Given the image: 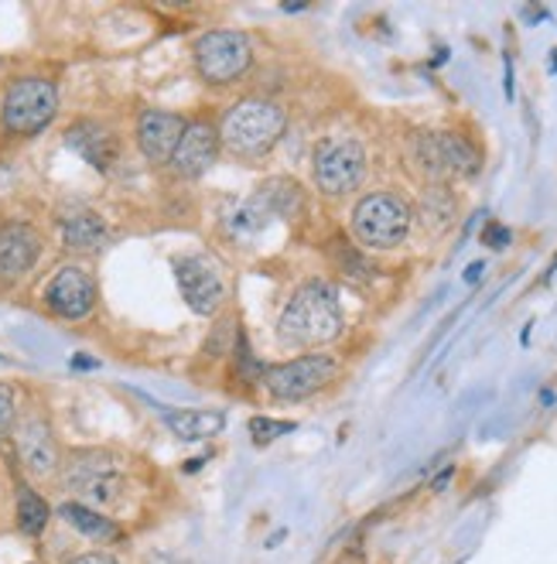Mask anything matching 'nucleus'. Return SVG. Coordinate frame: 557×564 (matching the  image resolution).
Instances as JSON below:
<instances>
[{
	"label": "nucleus",
	"instance_id": "nucleus-27",
	"mask_svg": "<svg viewBox=\"0 0 557 564\" xmlns=\"http://www.w3.org/2000/svg\"><path fill=\"white\" fill-rule=\"evenodd\" d=\"M69 564H117V561L107 554H83V557H73Z\"/></svg>",
	"mask_w": 557,
	"mask_h": 564
},
{
	"label": "nucleus",
	"instance_id": "nucleus-19",
	"mask_svg": "<svg viewBox=\"0 0 557 564\" xmlns=\"http://www.w3.org/2000/svg\"><path fill=\"white\" fill-rule=\"evenodd\" d=\"M256 198L271 216H281V219H294L305 209V192L294 178H267L256 188Z\"/></svg>",
	"mask_w": 557,
	"mask_h": 564
},
{
	"label": "nucleus",
	"instance_id": "nucleus-4",
	"mask_svg": "<svg viewBox=\"0 0 557 564\" xmlns=\"http://www.w3.org/2000/svg\"><path fill=\"white\" fill-rule=\"evenodd\" d=\"M367 175V151L356 138H329L315 148L312 178L321 195H349Z\"/></svg>",
	"mask_w": 557,
	"mask_h": 564
},
{
	"label": "nucleus",
	"instance_id": "nucleus-21",
	"mask_svg": "<svg viewBox=\"0 0 557 564\" xmlns=\"http://www.w3.org/2000/svg\"><path fill=\"white\" fill-rule=\"evenodd\" d=\"M62 520L76 527L79 534L92 538V541H113L117 538V523L107 520L103 513H96L92 507H83V503H62Z\"/></svg>",
	"mask_w": 557,
	"mask_h": 564
},
{
	"label": "nucleus",
	"instance_id": "nucleus-2",
	"mask_svg": "<svg viewBox=\"0 0 557 564\" xmlns=\"http://www.w3.org/2000/svg\"><path fill=\"white\" fill-rule=\"evenodd\" d=\"M287 130V113L264 96H247L226 110L219 123V141L237 158H264L277 148Z\"/></svg>",
	"mask_w": 557,
	"mask_h": 564
},
{
	"label": "nucleus",
	"instance_id": "nucleus-5",
	"mask_svg": "<svg viewBox=\"0 0 557 564\" xmlns=\"http://www.w3.org/2000/svg\"><path fill=\"white\" fill-rule=\"evenodd\" d=\"M58 110V93L48 79H18L4 104H0V120H4V130L14 138H31L45 130L52 123Z\"/></svg>",
	"mask_w": 557,
	"mask_h": 564
},
{
	"label": "nucleus",
	"instance_id": "nucleus-28",
	"mask_svg": "<svg viewBox=\"0 0 557 564\" xmlns=\"http://www.w3.org/2000/svg\"><path fill=\"white\" fill-rule=\"evenodd\" d=\"M479 274H482V263H472V268H469V274H466V278H469V281H479Z\"/></svg>",
	"mask_w": 557,
	"mask_h": 564
},
{
	"label": "nucleus",
	"instance_id": "nucleus-9",
	"mask_svg": "<svg viewBox=\"0 0 557 564\" xmlns=\"http://www.w3.org/2000/svg\"><path fill=\"white\" fill-rule=\"evenodd\" d=\"M175 278H178V291L188 302V308L195 315H216L226 302V281L219 274V268L203 257V253H192L175 260Z\"/></svg>",
	"mask_w": 557,
	"mask_h": 564
},
{
	"label": "nucleus",
	"instance_id": "nucleus-3",
	"mask_svg": "<svg viewBox=\"0 0 557 564\" xmlns=\"http://www.w3.org/2000/svg\"><path fill=\"white\" fill-rule=\"evenodd\" d=\"M414 213L401 195L393 192H373L359 198L352 209V234L363 247L373 250H393L401 247L411 234Z\"/></svg>",
	"mask_w": 557,
	"mask_h": 564
},
{
	"label": "nucleus",
	"instance_id": "nucleus-16",
	"mask_svg": "<svg viewBox=\"0 0 557 564\" xmlns=\"http://www.w3.org/2000/svg\"><path fill=\"white\" fill-rule=\"evenodd\" d=\"M271 213L260 206V198H247V203H237L233 209H229L222 216V234L229 243H237V247H247L253 243L260 234H267V226H271Z\"/></svg>",
	"mask_w": 557,
	"mask_h": 564
},
{
	"label": "nucleus",
	"instance_id": "nucleus-6",
	"mask_svg": "<svg viewBox=\"0 0 557 564\" xmlns=\"http://www.w3.org/2000/svg\"><path fill=\"white\" fill-rule=\"evenodd\" d=\"M65 486H69L83 507H113L120 503L123 476L110 452H76L65 466Z\"/></svg>",
	"mask_w": 557,
	"mask_h": 564
},
{
	"label": "nucleus",
	"instance_id": "nucleus-1",
	"mask_svg": "<svg viewBox=\"0 0 557 564\" xmlns=\"http://www.w3.org/2000/svg\"><path fill=\"white\" fill-rule=\"evenodd\" d=\"M342 336L339 294L329 281H308L291 294L277 318V339L291 349H318Z\"/></svg>",
	"mask_w": 557,
	"mask_h": 564
},
{
	"label": "nucleus",
	"instance_id": "nucleus-17",
	"mask_svg": "<svg viewBox=\"0 0 557 564\" xmlns=\"http://www.w3.org/2000/svg\"><path fill=\"white\" fill-rule=\"evenodd\" d=\"M165 424L172 427V435L182 438V442H206L212 435H219L222 424H226V414L222 411H165Z\"/></svg>",
	"mask_w": 557,
	"mask_h": 564
},
{
	"label": "nucleus",
	"instance_id": "nucleus-13",
	"mask_svg": "<svg viewBox=\"0 0 557 564\" xmlns=\"http://www.w3.org/2000/svg\"><path fill=\"white\" fill-rule=\"evenodd\" d=\"M14 445H18V455L28 473L48 476L58 469V445H55L52 427L42 417H35V414L24 417L14 431Z\"/></svg>",
	"mask_w": 557,
	"mask_h": 564
},
{
	"label": "nucleus",
	"instance_id": "nucleus-7",
	"mask_svg": "<svg viewBox=\"0 0 557 564\" xmlns=\"http://www.w3.org/2000/svg\"><path fill=\"white\" fill-rule=\"evenodd\" d=\"M195 69L209 86H229L237 83L253 62V48L243 31H209L195 42Z\"/></svg>",
	"mask_w": 557,
	"mask_h": 564
},
{
	"label": "nucleus",
	"instance_id": "nucleus-10",
	"mask_svg": "<svg viewBox=\"0 0 557 564\" xmlns=\"http://www.w3.org/2000/svg\"><path fill=\"white\" fill-rule=\"evenodd\" d=\"M45 305L58 318H86L96 305V284L83 268H62L45 284Z\"/></svg>",
	"mask_w": 557,
	"mask_h": 564
},
{
	"label": "nucleus",
	"instance_id": "nucleus-14",
	"mask_svg": "<svg viewBox=\"0 0 557 564\" xmlns=\"http://www.w3.org/2000/svg\"><path fill=\"white\" fill-rule=\"evenodd\" d=\"M42 257V237L28 223H11L0 229V278L14 281L35 268Z\"/></svg>",
	"mask_w": 557,
	"mask_h": 564
},
{
	"label": "nucleus",
	"instance_id": "nucleus-20",
	"mask_svg": "<svg viewBox=\"0 0 557 564\" xmlns=\"http://www.w3.org/2000/svg\"><path fill=\"white\" fill-rule=\"evenodd\" d=\"M62 240L69 250H100L107 240V226L96 213L76 209L73 216L62 219Z\"/></svg>",
	"mask_w": 557,
	"mask_h": 564
},
{
	"label": "nucleus",
	"instance_id": "nucleus-18",
	"mask_svg": "<svg viewBox=\"0 0 557 564\" xmlns=\"http://www.w3.org/2000/svg\"><path fill=\"white\" fill-rule=\"evenodd\" d=\"M435 138H438V151H441L448 178H472L479 172L482 158H479V151L472 148L469 138L455 134V130H441V134H435Z\"/></svg>",
	"mask_w": 557,
	"mask_h": 564
},
{
	"label": "nucleus",
	"instance_id": "nucleus-15",
	"mask_svg": "<svg viewBox=\"0 0 557 564\" xmlns=\"http://www.w3.org/2000/svg\"><path fill=\"white\" fill-rule=\"evenodd\" d=\"M65 144H69L83 161H89L96 172H107L120 154V144L110 130L100 123H89V120L76 123L69 134H65Z\"/></svg>",
	"mask_w": 557,
	"mask_h": 564
},
{
	"label": "nucleus",
	"instance_id": "nucleus-24",
	"mask_svg": "<svg viewBox=\"0 0 557 564\" xmlns=\"http://www.w3.org/2000/svg\"><path fill=\"white\" fill-rule=\"evenodd\" d=\"M336 253H339V268L349 274V278H367L370 274V263L359 257L356 250H349L346 243H336Z\"/></svg>",
	"mask_w": 557,
	"mask_h": 564
},
{
	"label": "nucleus",
	"instance_id": "nucleus-26",
	"mask_svg": "<svg viewBox=\"0 0 557 564\" xmlns=\"http://www.w3.org/2000/svg\"><path fill=\"white\" fill-rule=\"evenodd\" d=\"M485 243H493L496 250H503V247L510 243V229H503V226H489V229H485Z\"/></svg>",
	"mask_w": 557,
	"mask_h": 564
},
{
	"label": "nucleus",
	"instance_id": "nucleus-23",
	"mask_svg": "<svg viewBox=\"0 0 557 564\" xmlns=\"http://www.w3.org/2000/svg\"><path fill=\"white\" fill-rule=\"evenodd\" d=\"M287 431H294L291 421H274V417H253L250 421V435H253L256 445H271L274 438L287 435Z\"/></svg>",
	"mask_w": 557,
	"mask_h": 564
},
{
	"label": "nucleus",
	"instance_id": "nucleus-11",
	"mask_svg": "<svg viewBox=\"0 0 557 564\" xmlns=\"http://www.w3.org/2000/svg\"><path fill=\"white\" fill-rule=\"evenodd\" d=\"M219 148H222L219 127H212L209 120H195V123L185 127V134H182V141H178V148H175L168 164L182 178H199V175H206L216 164Z\"/></svg>",
	"mask_w": 557,
	"mask_h": 564
},
{
	"label": "nucleus",
	"instance_id": "nucleus-25",
	"mask_svg": "<svg viewBox=\"0 0 557 564\" xmlns=\"http://www.w3.org/2000/svg\"><path fill=\"white\" fill-rule=\"evenodd\" d=\"M18 408H14V390L8 383H0V435H8L14 427Z\"/></svg>",
	"mask_w": 557,
	"mask_h": 564
},
{
	"label": "nucleus",
	"instance_id": "nucleus-12",
	"mask_svg": "<svg viewBox=\"0 0 557 564\" xmlns=\"http://www.w3.org/2000/svg\"><path fill=\"white\" fill-rule=\"evenodd\" d=\"M185 120L172 110H144L138 120V148L151 164H168L182 134H185Z\"/></svg>",
	"mask_w": 557,
	"mask_h": 564
},
{
	"label": "nucleus",
	"instance_id": "nucleus-22",
	"mask_svg": "<svg viewBox=\"0 0 557 564\" xmlns=\"http://www.w3.org/2000/svg\"><path fill=\"white\" fill-rule=\"evenodd\" d=\"M45 523H48V503L35 489L21 486L18 489V527L24 530L28 538H39L45 530Z\"/></svg>",
	"mask_w": 557,
	"mask_h": 564
},
{
	"label": "nucleus",
	"instance_id": "nucleus-8",
	"mask_svg": "<svg viewBox=\"0 0 557 564\" xmlns=\"http://www.w3.org/2000/svg\"><path fill=\"white\" fill-rule=\"evenodd\" d=\"M260 377H264V387L274 401L294 404V401H305V397L318 393L336 377V359L325 352H308L298 359L277 362V367H267Z\"/></svg>",
	"mask_w": 557,
	"mask_h": 564
}]
</instances>
